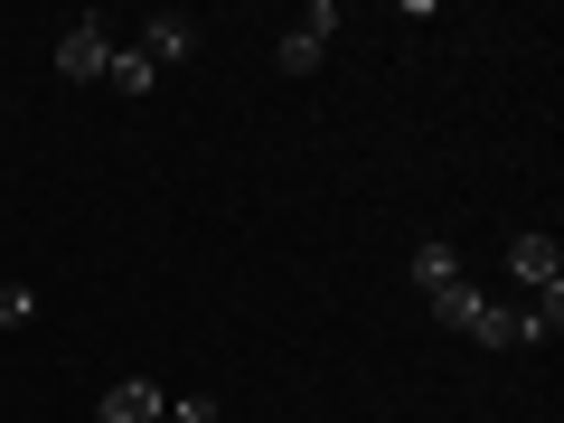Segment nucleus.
Wrapping results in <instances>:
<instances>
[{
	"label": "nucleus",
	"instance_id": "1",
	"mask_svg": "<svg viewBox=\"0 0 564 423\" xmlns=\"http://www.w3.org/2000/svg\"><path fill=\"white\" fill-rule=\"evenodd\" d=\"M329 29H339V10H329V0H311V10H302V29H282L273 66H282V76H311V66L329 57Z\"/></svg>",
	"mask_w": 564,
	"mask_h": 423
},
{
	"label": "nucleus",
	"instance_id": "2",
	"mask_svg": "<svg viewBox=\"0 0 564 423\" xmlns=\"http://www.w3.org/2000/svg\"><path fill=\"white\" fill-rule=\"evenodd\" d=\"M104 66H113V39H104V20H76L57 39V76L66 85H104Z\"/></svg>",
	"mask_w": 564,
	"mask_h": 423
},
{
	"label": "nucleus",
	"instance_id": "3",
	"mask_svg": "<svg viewBox=\"0 0 564 423\" xmlns=\"http://www.w3.org/2000/svg\"><path fill=\"white\" fill-rule=\"evenodd\" d=\"M508 273H518V292H555L564 282V245L527 226V236H508Z\"/></svg>",
	"mask_w": 564,
	"mask_h": 423
},
{
	"label": "nucleus",
	"instance_id": "4",
	"mask_svg": "<svg viewBox=\"0 0 564 423\" xmlns=\"http://www.w3.org/2000/svg\"><path fill=\"white\" fill-rule=\"evenodd\" d=\"M161 414H170V395H161L151 377H122L113 395L95 404V423H161Z\"/></svg>",
	"mask_w": 564,
	"mask_h": 423
},
{
	"label": "nucleus",
	"instance_id": "5",
	"mask_svg": "<svg viewBox=\"0 0 564 423\" xmlns=\"http://www.w3.org/2000/svg\"><path fill=\"white\" fill-rule=\"evenodd\" d=\"M141 57H151V66H180L188 57V47H198V20H180V10H161V20H141Z\"/></svg>",
	"mask_w": 564,
	"mask_h": 423
},
{
	"label": "nucleus",
	"instance_id": "6",
	"mask_svg": "<svg viewBox=\"0 0 564 423\" xmlns=\"http://www.w3.org/2000/svg\"><path fill=\"white\" fill-rule=\"evenodd\" d=\"M423 311H433V321H443V329H480V311H489V292H480V282H443V292H423Z\"/></svg>",
	"mask_w": 564,
	"mask_h": 423
},
{
	"label": "nucleus",
	"instance_id": "7",
	"mask_svg": "<svg viewBox=\"0 0 564 423\" xmlns=\"http://www.w3.org/2000/svg\"><path fill=\"white\" fill-rule=\"evenodd\" d=\"M508 321H518V339H564V282H555V292H527V302H508Z\"/></svg>",
	"mask_w": 564,
	"mask_h": 423
},
{
	"label": "nucleus",
	"instance_id": "8",
	"mask_svg": "<svg viewBox=\"0 0 564 423\" xmlns=\"http://www.w3.org/2000/svg\"><path fill=\"white\" fill-rule=\"evenodd\" d=\"M443 282H462V245H414V292H443Z\"/></svg>",
	"mask_w": 564,
	"mask_h": 423
},
{
	"label": "nucleus",
	"instance_id": "9",
	"mask_svg": "<svg viewBox=\"0 0 564 423\" xmlns=\"http://www.w3.org/2000/svg\"><path fill=\"white\" fill-rule=\"evenodd\" d=\"M104 85H113V95H151V85H161V66L141 57V47H113V66H104Z\"/></svg>",
	"mask_w": 564,
	"mask_h": 423
},
{
	"label": "nucleus",
	"instance_id": "10",
	"mask_svg": "<svg viewBox=\"0 0 564 423\" xmlns=\"http://www.w3.org/2000/svg\"><path fill=\"white\" fill-rule=\"evenodd\" d=\"M470 339H480V348H518V321H508V302H489V311H480V329H470Z\"/></svg>",
	"mask_w": 564,
	"mask_h": 423
},
{
	"label": "nucleus",
	"instance_id": "11",
	"mask_svg": "<svg viewBox=\"0 0 564 423\" xmlns=\"http://www.w3.org/2000/svg\"><path fill=\"white\" fill-rule=\"evenodd\" d=\"M0 321H10V329L39 321V292H29V282H0Z\"/></svg>",
	"mask_w": 564,
	"mask_h": 423
},
{
	"label": "nucleus",
	"instance_id": "12",
	"mask_svg": "<svg viewBox=\"0 0 564 423\" xmlns=\"http://www.w3.org/2000/svg\"><path fill=\"white\" fill-rule=\"evenodd\" d=\"M161 423H217V395H180V404H170Z\"/></svg>",
	"mask_w": 564,
	"mask_h": 423
}]
</instances>
